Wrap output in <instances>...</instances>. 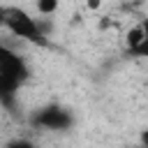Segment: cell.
<instances>
[{
    "instance_id": "6da1fadb",
    "label": "cell",
    "mask_w": 148,
    "mask_h": 148,
    "mask_svg": "<svg viewBox=\"0 0 148 148\" xmlns=\"http://www.w3.org/2000/svg\"><path fill=\"white\" fill-rule=\"evenodd\" d=\"M28 79H30L28 62L0 42V102L7 109L14 106V97Z\"/></svg>"
},
{
    "instance_id": "7a4b0ae2",
    "label": "cell",
    "mask_w": 148,
    "mask_h": 148,
    "mask_svg": "<svg viewBox=\"0 0 148 148\" xmlns=\"http://www.w3.org/2000/svg\"><path fill=\"white\" fill-rule=\"evenodd\" d=\"M2 28H7L14 37H21L25 42H32V44H39V46H46L49 44L46 35L39 28V21L32 18L25 9L2 7Z\"/></svg>"
},
{
    "instance_id": "3957f363",
    "label": "cell",
    "mask_w": 148,
    "mask_h": 148,
    "mask_svg": "<svg viewBox=\"0 0 148 148\" xmlns=\"http://www.w3.org/2000/svg\"><path fill=\"white\" fill-rule=\"evenodd\" d=\"M30 123L35 127H42V130L62 132V130H69L74 125V116L69 113V109H65L60 104H46L30 116Z\"/></svg>"
},
{
    "instance_id": "277c9868",
    "label": "cell",
    "mask_w": 148,
    "mask_h": 148,
    "mask_svg": "<svg viewBox=\"0 0 148 148\" xmlns=\"http://www.w3.org/2000/svg\"><path fill=\"white\" fill-rule=\"evenodd\" d=\"M127 49L134 56H146V51H148V37H146V28L143 25H136V28H132L127 32Z\"/></svg>"
},
{
    "instance_id": "5b68a950",
    "label": "cell",
    "mask_w": 148,
    "mask_h": 148,
    "mask_svg": "<svg viewBox=\"0 0 148 148\" xmlns=\"http://www.w3.org/2000/svg\"><path fill=\"white\" fill-rule=\"evenodd\" d=\"M56 9H58V0H37V12H39V14L49 16V14H53Z\"/></svg>"
},
{
    "instance_id": "8992f818",
    "label": "cell",
    "mask_w": 148,
    "mask_h": 148,
    "mask_svg": "<svg viewBox=\"0 0 148 148\" xmlns=\"http://www.w3.org/2000/svg\"><path fill=\"white\" fill-rule=\"evenodd\" d=\"M7 146H12V148H32V141H25V139H14V141H9Z\"/></svg>"
},
{
    "instance_id": "52a82bcc",
    "label": "cell",
    "mask_w": 148,
    "mask_h": 148,
    "mask_svg": "<svg viewBox=\"0 0 148 148\" xmlns=\"http://www.w3.org/2000/svg\"><path fill=\"white\" fill-rule=\"evenodd\" d=\"M88 7H90V9H97V7H99V0H88Z\"/></svg>"
},
{
    "instance_id": "ba28073f",
    "label": "cell",
    "mask_w": 148,
    "mask_h": 148,
    "mask_svg": "<svg viewBox=\"0 0 148 148\" xmlns=\"http://www.w3.org/2000/svg\"><path fill=\"white\" fill-rule=\"evenodd\" d=\"M0 28H2V7H0Z\"/></svg>"
}]
</instances>
